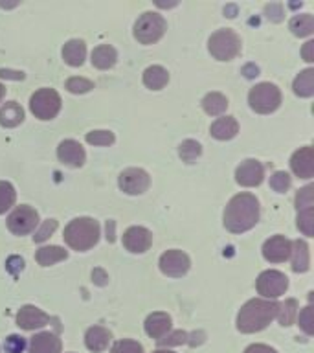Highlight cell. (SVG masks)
<instances>
[{
	"label": "cell",
	"mask_w": 314,
	"mask_h": 353,
	"mask_svg": "<svg viewBox=\"0 0 314 353\" xmlns=\"http://www.w3.org/2000/svg\"><path fill=\"white\" fill-rule=\"evenodd\" d=\"M259 221V201L252 193H239L224 210V226L231 234H242Z\"/></svg>",
	"instance_id": "obj_1"
},
{
	"label": "cell",
	"mask_w": 314,
	"mask_h": 353,
	"mask_svg": "<svg viewBox=\"0 0 314 353\" xmlns=\"http://www.w3.org/2000/svg\"><path fill=\"white\" fill-rule=\"evenodd\" d=\"M280 303L266 298H253L237 314V330L241 333H255L264 330L278 316Z\"/></svg>",
	"instance_id": "obj_2"
},
{
	"label": "cell",
	"mask_w": 314,
	"mask_h": 353,
	"mask_svg": "<svg viewBox=\"0 0 314 353\" xmlns=\"http://www.w3.org/2000/svg\"><path fill=\"white\" fill-rule=\"evenodd\" d=\"M63 237L68 247L85 252L99 241V225L90 217H77L66 225Z\"/></svg>",
	"instance_id": "obj_3"
},
{
	"label": "cell",
	"mask_w": 314,
	"mask_h": 353,
	"mask_svg": "<svg viewBox=\"0 0 314 353\" xmlns=\"http://www.w3.org/2000/svg\"><path fill=\"white\" fill-rule=\"evenodd\" d=\"M167 30V22L162 15L145 11L134 24V39L142 44H153L164 37Z\"/></svg>",
	"instance_id": "obj_4"
},
{
	"label": "cell",
	"mask_w": 314,
	"mask_h": 353,
	"mask_svg": "<svg viewBox=\"0 0 314 353\" xmlns=\"http://www.w3.org/2000/svg\"><path fill=\"white\" fill-rule=\"evenodd\" d=\"M248 103L259 114H270L281 105L280 88L272 83H259L248 94Z\"/></svg>",
	"instance_id": "obj_5"
},
{
	"label": "cell",
	"mask_w": 314,
	"mask_h": 353,
	"mask_svg": "<svg viewBox=\"0 0 314 353\" xmlns=\"http://www.w3.org/2000/svg\"><path fill=\"white\" fill-rule=\"evenodd\" d=\"M208 50L217 61H231L241 52V39L231 30H219L209 37Z\"/></svg>",
	"instance_id": "obj_6"
},
{
	"label": "cell",
	"mask_w": 314,
	"mask_h": 353,
	"mask_svg": "<svg viewBox=\"0 0 314 353\" xmlns=\"http://www.w3.org/2000/svg\"><path fill=\"white\" fill-rule=\"evenodd\" d=\"M30 109L39 120H54L61 110V96L54 88H41L30 99Z\"/></svg>",
	"instance_id": "obj_7"
},
{
	"label": "cell",
	"mask_w": 314,
	"mask_h": 353,
	"mask_svg": "<svg viewBox=\"0 0 314 353\" xmlns=\"http://www.w3.org/2000/svg\"><path fill=\"white\" fill-rule=\"evenodd\" d=\"M255 287L261 296L266 300H274V298L285 294L286 287H289V278L280 270H264L259 274Z\"/></svg>",
	"instance_id": "obj_8"
},
{
	"label": "cell",
	"mask_w": 314,
	"mask_h": 353,
	"mask_svg": "<svg viewBox=\"0 0 314 353\" xmlns=\"http://www.w3.org/2000/svg\"><path fill=\"white\" fill-rule=\"evenodd\" d=\"M39 225V214L37 210H33L32 206H17L8 217V228L13 232L15 236H26L30 232L35 230V226Z\"/></svg>",
	"instance_id": "obj_9"
},
{
	"label": "cell",
	"mask_w": 314,
	"mask_h": 353,
	"mask_svg": "<svg viewBox=\"0 0 314 353\" xmlns=\"http://www.w3.org/2000/svg\"><path fill=\"white\" fill-rule=\"evenodd\" d=\"M158 265L160 270L165 276H169V278H182L189 270V267H191V261L187 258V254L182 252V250H167V252L160 256Z\"/></svg>",
	"instance_id": "obj_10"
},
{
	"label": "cell",
	"mask_w": 314,
	"mask_h": 353,
	"mask_svg": "<svg viewBox=\"0 0 314 353\" xmlns=\"http://www.w3.org/2000/svg\"><path fill=\"white\" fill-rule=\"evenodd\" d=\"M121 192H125L127 195H142L143 192H147L151 179H149L147 171L140 170V168H129V170L121 171L120 175Z\"/></svg>",
	"instance_id": "obj_11"
},
{
	"label": "cell",
	"mask_w": 314,
	"mask_h": 353,
	"mask_svg": "<svg viewBox=\"0 0 314 353\" xmlns=\"http://www.w3.org/2000/svg\"><path fill=\"white\" fill-rule=\"evenodd\" d=\"M153 243V234L143 226H131L123 234V247L132 254H143Z\"/></svg>",
	"instance_id": "obj_12"
},
{
	"label": "cell",
	"mask_w": 314,
	"mask_h": 353,
	"mask_svg": "<svg viewBox=\"0 0 314 353\" xmlns=\"http://www.w3.org/2000/svg\"><path fill=\"white\" fill-rule=\"evenodd\" d=\"M264 179V168L258 160H244L236 171L237 184H241L244 188L259 186Z\"/></svg>",
	"instance_id": "obj_13"
},
{
	"label": "cell",
	"mask_w": 314,
	"mask_h": 353,
	"mask_svg": "<svg viewBox=\"0 0 314 353\" xmlns=\"http://www.w3.org/2000/svg\"><path fill=\"white\" fill-rule=\"evenodd\" d=\"M292 241H289L285 236H274L266 239L263 245V256L270 263H283L291 258Z\"/></svg>",
	"instance_id": "obj_14"
},
{
	"label": "cell",
	"mask_w": 314,
	"mask_h": 353,
	"mask_svg": "<svg viewBox=\"0 0 314 353\" xmlns=\"http://www.w3.org/2000/svg\"><path fill=\"white\" fill-rule=\"evenodd\" d=\"M50 322V316L35 305H24L17 313V325L26 331H33L43 327Z\"/></svg>",
	"instance_id": "obj_15"
},
{
	"label": "cell",
	"mask_w": 314,
	"mask_h": 353,
	"mask_svg": "<svg viewBox=\"0 0 314 353\" xmlns=\"http://www.w3.org/2000/svg\"><path fill=\"white\" fill-rule=\"evenodd\" d=\"M291 168L294 175L300 179H311L314 175V151L311 145L297 149L296 153L292 154Z\"/></svg>",
	"instance_id": "obj_16"
},
{
	"label": "cell",
	"mask_w": 314,
	"mask_h": 353,
	"mask_svg": "<svg viewBox=\"0 0 314 353\" xmlns=\"http://www.w3.org/2000/svg\"><path fill=\"white\" fill-rule=\"evenodd\" d=\"M57 157L63 164L70 165V168H81L87 159L85 149L76 140H63L57 148Z\"/></svg>",
	"instance_id": "obj_17"
},
{
	"label": "cell",
	"mask_w": 314,
	"mask_h": 353,
	"mask_svg": "<svg viewBox=\"0 0 314 353\" xmlns=\"http://www.w3.org/2000/svg\"><path fill=\"white\" fill-rule=\"evenodd\" d=\"M28 347L30 353H61V339L55 333L44 331L32 336Z\"/></svg>",
	"instance_id": "obj_18"
},
{
	"label": "cell",
	"mask_w": 314,
	"mask_h": 353,
	"mask_svg": "<svg viewBox=\"0 0 314 353\" xmlns=\"http://www.w3.org/2000/svg\"><path fill=\"white\" fill-rule=\"evenodd\" d=\"M171 331V316L167 313H162V311H156V313H151L145 320V333H147L151 339H162L164 335H167Z\"/></svg>",
	"instance_id": "obj_19"
},
{
	"label": "cell",
	"mask_w": 314,
	"mask_h": 353,
	"mask_svg": "<svg viewBox=\"0 0 314 353\" xmlns=\"http://www.w3.org/2000/svg\"><path fill=\"white\" fill-rule=\"evenodd\" d=\"M110 341H112L110 331L101 327V325H92V327H88L87 335H85V344H87L88 350L94 353H99L103 352V350H107Z\"/></svg>",
	"instance_id": "obj_20"
},
{
	"label": "cell",
	"mask_w": 314,
	"mask_h": 353,
	"mask_svg": "<svg viewBox=\"0 0 314 353\" xmlns=\"http://www.w3.org/2000/svg\"><path fill=\"white\" fill-rule=\"evenodd\" d=\"M87 57V44L83 43L81 39H72L65 44L63 48V59L66 65L70 66H81Z\"/></svg>",
	"instance_id": "obj_21"
},
{
	"label": "cell",
	"mask_w": 314,
	"mask_h": 353,
	"mask_svg": "<svg viewBox=\"0 0 314 353\" xmlns=\"http://www.w3.org/2000/svg\"><path fill=\"white\" fill-rule=\"evenodd\" d=\"M209 132L217 140H231L239 132V125H237V120L233 116H222V118L211 123Z\"/></svg>",
	"instance_id": "obj_22"
},
{
	"label": "cell",
	"mask_w": 314,
	"mask_h": 353,
	"mask_svg": "<svg viewBox=\"0 0 314 353\" xmlns=\"http://www.w3.org/2000/svg\"><path fill=\"white\" fill-rule=\"evenodd\" d=\"M92 65L99 70H109L112 66L116 65V61H118V54H116V50L110 46V44H99L98 48H94L92 52Z\"/></svg>",
	"instance_id": "obj_23"
},
{
	"label": "cell",
	"mask_w": 314,
	"mask_h": 353,
	"mask_svg": "<svg viewBox=\"0 0 314 353\" xmlns=\"http://www.w3.org/2000/svg\"><path fill=\"white\" fill-rule=\"evenodd\" d=\"M291 259H292V270H294V272H307L308 265H311L307 243L302 241V239H296V241L292 243Z\"/></svg>",
	"instance_id": "obj_24"
},
{
	"label": "cell",
	"mask_w": 314,
	"mask_h": 353,
	"mask_svg": "<svg viewBox=\"0 0 314 353\" xmlns=\"http://www.w3.org/2000/svg\"><path fill=\"white\" fill-rule=\"evenodd\" d=\"M169 81V74L165 70L164 66L160 65H153L145 68L143 72V85L151 90H160V88H164Z\"/></svg>",
	"instance_id": "obj_25"
},
{
	"label": "cell",
	"mask_w": 314,
	"mask_h": 353,
	"mask_svg": "<svg viewBox=\"0 0 314 353\" xmlns=\"http://www.w3.org/2000/svg\"><path fill=\"white\" fill-rule=\"evenodd\" d=\"M24 120V110L17 101H8V103L2 105L0 109V125L2 127H17L19 123H22Z\"/></svg>",
	"instance_id": "obj_26"
},
{
	"label": "cell",
	"mask_w": 314,
	"mask_h": 353,
	"mask_svg": "<svg viewBox=\"0 0 314 353\" xmlns=\"http://www.w3.org/2000/svg\"><path fill=\"white\" fill-rule=\"evenodd\" d=\"M294 94L300 96V98H311L314 94V70L313 68H307L297 74V77L294 79Z\"/></svg>",
	"instance_id": "obj_27"
},
{
	"label": "cell",
	"mask_w": 314,
	"mask_h": 353,
	"mask_svg": "<svg viewBox=\"0 0 314 353\" xmlns=\"http://www.w3.org/2000/svg\"><path fill=\"white\" fill-rule=\"evenodd\" d=\"M202 109L206 114L219 116L228 109V99H226V96H222L220 92H209L204 96Z\"/></svg>",
	"instance_id": "obj_28"
},
{
	"label": "cell",
	"mask_w": 314,
	"mask_h": 353,
	"mask_svg": "<svg viewBox=\"0 0 314 353\" xmlns=\"http://www.w3.org/2000/svg\"><path fill=\"white\" fill-rule=\"evenodd\" d=\"M66 250L61 247H55V245H50V247H43L37 250V263L43 265V267H50V265H55L57 261H63L66 259Z\"/></svg>",
	"instance_id": "obj_29"
},
{
	"label": "cell",
	"mask_w": 314,
	"mask_h": 353,
	"mask_svg": "<svg viewBox=\"0 0 314 353\" xmlns=\"http://www.w3.org/2000/svg\"><path fill=\"white\" fill-rule=\"evenodd\" d=\"M291 32L296 35V37H308L313 35L314 32V17L308 15V13H303V15H296L289 24Z\"/></svg>",
	"instance_id": "obj_30"
},
{
	"label": "cell",
	"mask_w": 314,
	"mask_h": 353,
	"mask_svg": "<svg viewBox=\"0 0 314 353\" xmlns=\"http://www.w3.org/2000/svg\"><path fill=\"white\" fill-rule=\"evenodd\" d=\"M178 153H180V159L187 164H193L195 160L200 157L202 153V148H200V143L195 142V140H184L180 143V148H178Z\"/></svg>",
	"instance_id": "obj_31"
},
{
	"label": "cell",
	"mask_w": 314,
	"mask_h": 353,
	"mask_svg": "<svg viewBox=\"0 0 314 353\" xmlns=\"http://www.w3.org/2000/svg\"><path fill=\"white\" fill-rule=\"evenodd\" d=\"M17 192L10 182L0 181V214H6L15 204Z\"/></svg>",
	"instance_id": "obj_32"
},
{
	"label": "cell",
	"mask_w": 314,
	"mask_h": 353,
	"mask_svg": "<svg viewBox=\"0 0 314 353\" xmlns=\"http://www.w3.org/2000/svg\"><path fill=\"white\" fill-rule=\"evenodd\" d=\"M296 300H286L285 303H280V311H278V319H280L281 325H291L296 319Z\"/></svg>",
	"instance_id": "obj_33"
},
{
	"label": "cell",
	"mask_w": 314,
	"mask_h": 353,
	"mask_svg": "<svg viewBox=\"0 0 314 353\" xmlns=\"http://www.w3.org/2000/svg\"><path fill=\"white\" fill-rule=\"evenodd\" d=\"M314 210L307 208V210H300V214H297V228L305 234V236H313L314 230Z\"/></svg>",
	"instance_id": "obj_34"
},
{
	"label": "cell",
	"mask_w": 314,
	"mask_h": 353,
	"mask_svg": "<svg viewBox=\"0 0 314 353\" xmlns=\"http://www.w3.org/2000/svg\"><path fill=\"white\" fill-rule=\"evenodd\" d=\"M291 184L292 179L286 171H275L274 175L270 176V188L278 193H285L291 188Z\"/></svg>",
	"instance_id": "obj_35"
},
{
	"label": "cell",
	"mask_w": 314,
	"mask_h": 353,
	"mask_svg": "<svg viewBox=\"0 0 314 353\" xmlns=\"http://www.w3.org/2000/svg\"><path fill=\"white\" fill-rule=\"evenodd\" d=\"M94 83L90 79H85V77H70L66 81V90L72 94H85L88 90H92Z\"/></svg>",
	"instance_id": "obj_36"
},
{
	"label": "cell",
	"mask_w": 314,
	"mask_h": 353,
	"mask_svg": "<svg viewBox=\"0 0 314 353\" xmlns=\"http://www.w3.org/2000/svg\"><path fill=\"white\" fill-rule=\"evenodd\" d=\"M314 206V186H305L296 193V208L307 210Z\"/></svg>",
	"instance_id": "obj_37"
},
{
	"label": "cell",
	"mask_w": 314,
	"mask_h": 353,
	"mask_svg": "<svg viewBox=\"0 0 314 353\" xmlns=\"http://www.w3.org/2000/svg\"><path fill=\"white\" fill-rule=\"evenodd\" d=\"M114 140V132L110 131H92L87 134V142L90 145H112Z\"/></svg>",
	"instance_id": "obj_38"
},
{
	"label": "cell",
	"mask_w": 314,
	"mask_h": 353,
	"mask_svg": "<svg viewBox=\"0 0 314 353\" xmlns=\"http://www.w3.org/2000/svg\"><path fill=\"white\" fill-rule=\"evenodd\" d=\"M297 324L302 327L307 335H313L314 333V311L313 305H307V307L303 309L300 316H297Z\"/></svg>",
	"instance_id": "obj_39"
},
{
	"label": "cell",
	"mask_w": 314,
	"mask_h": 353,
	"mask_svg": "<svg viewBox=\"0 0 314 353\" xmlns=\"http://www.w3.org/2000/svg\"><path fill=\"white\" fill-rule=\"evenodd\" d=\"M184 342H187V333L182 330L171 331V333L164 335L162 339H158L160 346H180Z\"/></svg>",
	"instance_id": "obj_40"
},
{
	"label": "cell",
	"mask_w": 314,
	"mask_h": 353,
	"mask_svg": "<svg viewBox=\"0 0 314 353\" xmlns=\"http://www.w3.org/2000/svg\"><path fill=\"white\" fill-rule=\"evenodd\" d=\"M110 353H143V347L136 341H118Z\"/></svg>",
	"instance_id": "obj_41"
},
{
	"label": "cell",
	"mask_w": 314,
	"mask_h": 353,
	"mask_svg": "<svg viewBox=\"0 0 314 353\" xmlns=\"http://www.w3.org/2000/svg\"><path fill=\"white\" fill-rule=\"evenodd\" d=\"M55 228H57V221H55V219L44 221L43 226H41L37 232H35V236H33V241H35V243L46 241V239H48V237L54 234Z\"/></svg>",
	"instance_id": "obj_42"
},
{
	"label": "cell",
	"mask_w": 314,
	"mask_h": 353,
	"mask_svg": "<svg viewBox=\"0 0 314 353\" xmlns=\"http://www.w3.org/2000/svg\"><path fill=\"white\" fill-rule=\"evenodd\" d=\"M24 346H26V342H24V339L19 335H11L6 339V352L8 353H22V350H24Z\"/></svg>",
	"instance_id": "obj_43"
},
{
	"label": "cell",
	"mask_w": 314,
	"mask_h": 353,
	"mask_svg": "<svg viewBox=\"0 0 314 353\" xmlns=\"http://www.w3.org/2000/svg\"><path fill=\"white\" fill-rule=\"evenodd\" d=\"M244 353H278L274 347L266 346V344H252L244 350Z\"/></svg>",
	"instance_id": "obj_44"
},
{
	"label": "cell",
	"mask_w": 314,
	"mask_h": 353,
	"mask_svg": "<svg viewBox=\"0 0 314 353\" xmlns=\"http://www.w3.org/2000/svg\"><path fill=\"white\" fill-rule=\"evenodd\" d=\"M266 17L275 22L281 21V6H278V4L266 6Z\"/></svg>",
	"instance_id": "obj_45"
},
{
	"label": "cell",
	"mask_w": 314,
	"mask_h": 353,
	"mask_svg": "<svg viewBox=\"0 0 314 353\" xmlns=\"http://www.w3.org/2000/svg\"><path fill=\"white\" fill-rule=\"evenodd\" d=\"M0 77L21 81V79H24V74H22V72H13V70H6V68H0Z\"/></svg>",
	"instance_id": "obj_46"
},
{
	"label": "cell",
	"mask_w": 314,
	"mask_h": 353,
	"mask_svg": "<svg viewBox=\"0 0 314 353\" xmlns=\"http://www.w3.org/2000/svg\"><path fill=\"white\" fill-rule=\"evenodd\" d=\"M313 48H314L313 41H308V43L305 44V48H303V59L307 61V63H313V61H314Z\"/></svg>",
	"instance_id": "obj_47"
},
{
	"label": "cell",
	"mask_w": 314,
	"mask_h": 353,
	"mask_svg": "<svg viewBox=\"0 0 314 353\" xmlns=\"http://www.w3.org/2000/svg\"><path fill=\"white\" fill-rule=\"evenodd\" d=\"M4 94H6L4 85H0V101H2V98H4Z\"/></svg>",
	"instance_id": "obj_48"
},
{
	"label": "cell",
	"mask_w": 314,
	"mask_h": 353,
	"mask_svg": "<svg viewBox=\"0 0 314 353\" xmlns=\"http://www.w3.org/2000/svg\"><path fill=\"white\" fill-rule=\"evenodd\" d=\"M153 353H175V352H169V350H156V352Z\"/></svg>",
	"instance_id": "obj_49"
}]
</instances>
